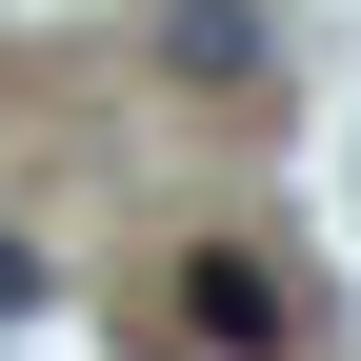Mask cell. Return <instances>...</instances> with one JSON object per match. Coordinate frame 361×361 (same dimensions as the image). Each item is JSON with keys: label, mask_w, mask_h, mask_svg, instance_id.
I'll return each instance as SVG.
<instances>
[{"label": "cell", "mask_w": 361, "mask_h": 361, "mask_svg": "<svg viewBox=\"0 0 361 361\" xmlns=\"http://www.w3.org/2000/svg\"><path fill=\"white\" fill-rule=\"evenodd\" d=\"M161 61L201 80V101H261V80H281V40H261V0H161Z\"/></svg>", "instance_id": "1"}, {"label": "cell", "mask_w": 361, "mask_h": 361, "mask_svg": "<svg viewBox=\"0 0 361 361\" xmlns=\"http://www.w3.org/2000/svg\"><path fill=\"white\" fill-rule=\"evenodd\" d=\"M0 322H40V241H0Z\"/></svg>", "instance_id": "2"}]
</instances>
